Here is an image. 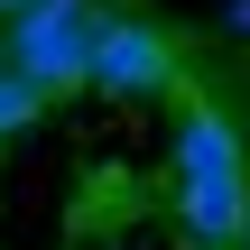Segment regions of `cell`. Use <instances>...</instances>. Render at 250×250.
<instances>
[{"label":"cell","instance_id":"3957f363","mask_svg":"<svg viewBox=\"0 0 250 250\" xmlns=\"http://www.w3.org/2000/svg\"><path fill=\"white\" fill-rule=\"evenodd\" d=\"M167 158H176V186H250V148L232 130V111H213V102H186L176 111Z\"/></svg>","mask_w":250,"mask_h":250},{"label":"cell","instance_id":"7a4b0ae2","mask_svg":"<svg viewBox=\"0 0 250 250\" xmlns=\"http://www.w3.org/2000/svg\"><path fill=\"white\" fill-rule=\"evenodd\" d=\"M186 83V46L139 19V9H102V37H93V93H121V102H148V93H176Z\"/></svg>","mask_w":250,"mask_h":250},{"label":"cell","instance_id":"6da1fadb","mask_svg":"<svg viewBox=\"0 0 250 250\" xmlns=\"http://www.w3.org/2000/svg\"><path fill=\"white\" fill-rule=\"evenodd\" d=\"M93 37H102V9H93V0H37L28 19L0 28V56L56 102V93L93 83Z\"/></svg>","mask_w":250,"mask_h":250},{"label":"cell","instance_id":"277c9868","mask_svg":"<svg viewBox=\"0 0 250 250\" xmlns=\"http://www.w3.org/2000/svg\"><path fill=\"white\" fill-rule=\"evenodd\" d=\"M176 223H186L195 250L250 241V186H176Z\"/></svg>","mask_w":250,"mask_h":250},{"label":"cell","instance_id":"8992f818","mask_svg":"<svg viewBox=\"0 0 250 250\" xmlns=\"http://www.w3.org/2000/svg\"><path fill=\"white\" fill-rule=\"evenodd\" d=\"M223 37H250V0H223Z\"/></svg>","mask_w":250,"mask_h":250},{"label":"cell","instance_id":"ba28073f","mask_svg":"<svg viewBox=\"0 0 250 250\" xmlns=\"http://www.w3.org/2000/svg\"><path fill=\"white\" fill-rule=\"evenodd\" d=\"M241 250H250V241H241Z\"/></svg>","mask_w":250,"mask_h":250},{"label":"cell","instance_id":"5b68a950","mask_svg":"<svg viewBox=\"0 0 250 250\" xmlns=\"http://www.w3.org/2000/svg\"><path fill=\"white\" fill-rule=\"evenodd\" d=\"M37 111H46V93L0 56V139H19V130H37Z\"/></svg>","mask_w":250,"mask_h":250},{"label":"cell","instance_id":"52a82bcc","mask_svg":"<svg viewBox=\"0 0 250 250\" xmlns=\"http://www.w3.org/2000/svg\"><path fill=\"white\" fill-rule=\"evenodd\" d=\"M28 9H37V0H0V19H28Z\"/></svg>","mask_w":250,"mask_h":250}]
</instances>
